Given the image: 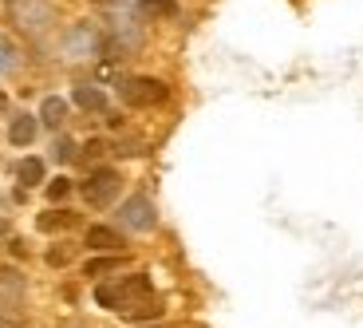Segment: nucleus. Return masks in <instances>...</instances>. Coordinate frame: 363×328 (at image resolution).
Returning a JSON list of instances; mask_svg holds the SVG:
<instances>
[{
	"mask_svg": "<svg viewBox=\"0 0 363 328\" xmlns=\"http://www.w3.org/2000/svg\"><path fill=\"white\" fill-rule=\"evenodd\" d=\"M9 20L24 32V36L40 40L55 28V9L48 0H9Z\"/></svg>",
	"mask_w": 363,
	"mask_h": 328,
	"instance_id": "obj_3",
	"label": "nucleus"
},
{
	"mask_svg": "<svg viewBox=\"0 0 363 328\" xmlns=\"http://www.w3.org/2000/svg\"><path fill=\"white\" fill-rule=\"evenodd\" d=\"M16 67H20V48L9 36H0V75L16 72Z\"/></svg>",
	"mask_w": 363,
	"mask_h": 328,
	"instance_id": "obj_15",
	"label": "nucleus"
},
{
	"mask_svg": "<svg viewBox=\"0 0 363 328\" xmlns=\"http://www.w3.org/2000/svg\"><path fill=\"white\" fill-rule=\"evenodd\" d=\"M44 261L52 265V269H64V265H72V261H75V246L60 241V246H52V249L44 253Z\"/></svg>",
	"mask_w": 363,
	"mask_h": 328,
	"instance_id": "obj_16",
	"label": "nucleus"
},
{
	"mask_svg": "<svg viewBox=\"0 0 363 328\" xmlns=\"http://www.w3.org/2000/svg\"><path fill=\"white\" fill-rule=\"evenodd\" d=\"M36 135H40V115L32 119V115H16L9 123V143L12 146H32L36 143Z\"/></svg>",
	"mask_w": 363,
	"mask_h": 328,
	"instance_id": "obj_9",
	"label": "nucleus"
},
{
	"mask_svg": "<svg viewBox=\"0 0 363 328\" xmlns=\"http://www.w3.org/2000/svg\"><path fill=\"white\" fill-rule=\"evenodd\" d=\"M118 226H127L130 234H150V229H158V206L146 194H130L123 206H118Z\"/></svg>",
	"mask_w": 363,
	"mask_h": 328,
	"instance_id": "obj_6",
	"label": "nucleus"
},
{
	"mask_svg": "<svg viewBox=\"0 0 363 328\" xmlns=\"http://www.w3.org/2000/svg\"><path fill=\"white\" fill-rule=\"evenodd\" d=\"M72 103L83 111H91V115H107V92L103 87H95V83H75V92H72Z\"/></svg>",
	"mask_w": 363,
	"mask_h": 328,
	"instance_id": "obj_8",
	"label": "nucleus"
},
{
	"mask_svg": "<svg viewBox=\"0 0 363 328\" xmlns=\"http://www.w3.org/2000/svg\"><path fill=\"white\" fill-rule=\"evenodd\" d=\"M60 55L72 60V64L99 60L103 55V28L91 24V20H75V24L64 32V40H60Z\"/></svg>",
	"mask_w": 363,
	"mask_h": 328,
	"instance_id": "obj_2",
	"label": "nucleus"
},
{
	"mask_svg": "<svg viewBox=\"0 0 363 328\" xmlns=\"http://www.w3.org/2000/svg\"><path fill=\"white\" fill-rule=\"evenodd\" d=\"M0 111H9V95L0 92Z\"/></svg>",
	"mask_w": 363,
	"mask_h": 328,
	"instance_id": "obj_21",
	"label": "nucleus"
},
{
	"mask_svg": "<svg viewBox=\"0 0 363 328\" xmlns=\"http://www.w3.org/2000/svg\"><path fill=\"white\" fill-rule=\"evenodd\" d=\"M4 234H9V222H0V237H4Z\"/></svg>",
	"mask_w": 363,
	"mask_h": 328,
	"instance_id": "obj_22",
	"label": "nucleus"
},
{
	"mask_svg": "<svg viewBox=\"0 0 363 328\" xmlns=\"http://www.w3.org/2000/svg\"><path fill=\"white\" fill-rule=\"evenodd\" d=\"M52 158L55 163H75V158H79V146L72 143V138H55V146H52Z\"/></svg>",
	"mask_w": 363,
	"mask_h": 328,
	"instance_id": "obj_18",
	"label": "nucleus"
},
{
	"mask_svg": "<svg viewBox=\"0 0 363 328\" xmlns=\"http://www.w3.org/2000/svg\"><path fill=\"white\" fill-rule=\"evenodd\" d=\"M16 178L24 186H40V182H44V158H20Z\"/></svg>",
	"mask_w": 363,
	"mask_h": 328,
	"instance_id": "obj_14",
	"label": "nucleus"
},
{
	"mask_svg": "<svg viewBox=\"0 0 363 328\" xmlns=\"http://www.w3.org/2000/svg\"><path fill=\"white\" fill-rule=\"evenodd\" d=\"M150 297H155V285H150L146 273H130V277H115V281L95 285V305L118 312V317L127 309H135L138 301H150Z\"/></svg>",
	"mask_w": 363,
	"mask_h": 328,
	"instance_id": "obj_1",
	"label": "nucleus"
},
{
	"mask_svg": "<svg viewBox=\"0 0 363 328\" xmlns=\"http://www.w3.org/2000/svg\"><path fill=\"white\" fill-rule=\"evenodd\" d=\"M83 246L95 249V253H123V249H127V237L111 226H91L87 237H83Z\"/></svg>",
	"mask_w": 363,
	"mask_h": 328,
	"instance_id": "obj_7",
	"label": "nucleus"
},
{
	"mask_svg": "<svg viewBox=\"0 0 363 328\" xmlns=\"http://www.w3.org/2000/svg\"><path fill=\"white\" fill-rule=\"evenodd\" d=\"M118 190H123V174L115 170V166H95V170L87 174L79 182V194L87 206H95V210H107L111 202L118 198Z\"/></svg>",
	"mask_w": 363,
	"mask_h": 328,
	"instance_id": "obj_5",
	"label": "nucleus"
},
{
	"mask_svg": "<svg viewBox=\"0 0 363 328\" xmlns=\"http://www.w3.org/2000/svg\"><path fill=\"white\" fill-rule=\"evenodd\" d=\"M75 222H79V214H72V210L64 206V210H48V214H40L36 226L44 229V234H60V229H72Z\"/></svg>",
	"mask_w": 363,
	"mask_h": 328,
	"instance_id": "obj_12",
	"label": "nucleus"
},
{
	"mask_svg": "<svg viewBox=\"0 0 363 328\" xmlns=\"http://www.w3.org/2000/svg\"><path fill=\"white\" fill-rule=\"evenodd\" d=\"M123 265H127V257H123V253H107V257H91V261L83 265V273H87L91 281H95V277H111V273H118Z\"/></svg>",
	"mask_w": 363,
	"mask_h": 328,
	"instance_id": "obj_11",
	"label": "nucleus"
},
{
	"mask_svg": "<svg viewBox=\"0 0 363 328\" xmlns=\"http://www.w3.org/2000/svg\"><path fill=\"white\" fill-rule=\"evenodd\" d=\"M75 190V182H72V178H64V174H60V178H52V182H48V198H52V202H64L67 198V194H72Z\"/></svg>",
	"mask_w": 363,
	"mask_h": 328,
	"instance_id": "obj_19",
	"label": "nucleus"
},
{
	"mask_svg": "<svg viewBox=\"0 0 363 328\" xmlns=\"http://www.w3.org/2000/svg\"><path fill=\"white\" fill-rule=\"evenodd\" d=\"M123 317H127V320H158V317H162V305L150 297V301H138L135 309H127Z\"/></svg>",
	"mask_w": 363,
	"mask_h": 328,
	"instance_id": "obj_17",
	"label": "nucleus"
},
{
	"mask_svg": "<svg viewBox=\"0 0 363 328\" xmlns=\"http://www.w3.org/2000/svg\"><path fill=\"white\" fill-rule=\"evenodd\" d=\"M95 4H111V0H95Z\"/></svg>",
	"mask_w": 363,
	"mask_h": 328,
	"instance_id": "obj_24",
	"label": "nucleus"
},
{
	"mask_svg": "<svg viewBox=\"0 0 363 328\" xmlns=\"http://www.w3.org/2000/svg\"><path fill=\"white\" fill-rule=\"evenodd\" d=\"M103 151H107V143H103V138H91V143L83 146V155H79V158H87V163H91V158H99Z\"/></svg>",
	"mask_w": 363,
	"mask_h": 328,
	"instance_id": "obj_20",
	"label": "nucleus"
},
{
	"mask_svg": "<svg viewBox=\"0 0 363 328\" xmlns=\"http://www.w3.org/2000/svg\"><path fill=\"white\" fill-rule=\"evenodd\" d=\"M67 111H72V107H67L64 95H48V99L40 103V123H44V127H55V131H60V127L67 123Z\"/></svg>",
	"mask_w": 363,
	"mask_h": 328,
	"instance_id": "obj_10",
	"label": "nucleus"
},
{
	"mask_svg": "<svg viewBox=\"0 0 363 328\" xmlns=\"http://www.w3.org/2000/svg\"><path fill=\"white\" fill-rule=\"evenodd\" d=\"M118 99L127 103V107H158V103L170 99V87H166L162 80H155V75H123L118 80Z\"/></svg>",
	"mask_w": 363,
	"mask_h": 328,
	"instance_id": "obj_4",
	"label": "nucleus"
},
{
	"mask_svg": "<svg viewBox=\"0 0 363 328\" xmlns=\"http://www.w3.org/2000/svg\"><path fill=\"white\" fill-rule=\"evenodd\" d=\"M146 328H170V324H146Z\"/></svg>",
	"mask_w": 363,
	"mask_h": 328,
	"instance_id": "obj_23",
	"label": "nucleus"
},
{
	"mask_svg": "<svg viewBox=\"0 0 363 328\" xmlns=\"http://www.w3.org/2000/svg\"><path fill=\"white\" fill-rule=\"evenodd\" d=\"M138 16H146V20H174L178 16V0H138Z\"/></svg>",
	"mask_w": 363,
	"mask_h": 328,
	"instance_id": "obj_13",
	"label": "nucleus"
}]
</instances>
